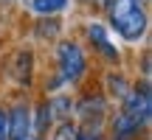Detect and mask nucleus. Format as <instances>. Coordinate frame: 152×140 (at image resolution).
Here are the masks:
<instances>
[{
    "label": "nucleus",
    "instance_id": "7ed1b4c3",
    "mask_svg": "<svg viewBox=\"0 0 152 140\" xmlns=\"http://www.w3.org/2000/svg\"><path fill=\"white\" fill-rule=\"evenodd\" d=\"M9 140H31V112L23 104L9 112Z\"/></svg>",
    "mask_w": 152,
    "mask_h": 140
},
{
    "label": "nucleus",
    "instance_id": "423d86ee",
    "mask_svg": "<svg viewBox=\"0 0 152 140\" xmlns=\"http://www.w3.org/2000/svg\"><path fill=\"white\" fill-rule=\"evenodd\" d=\"M68 6V0H31V9L37 14H59Z\"/></svg>",
    "mask_w": 152,
    "mask_h": 140
},
{
    "label": "nucleus",
    "instance_id": "39448f33",
    "mask_svg": "<svg viewBox=\"0 0 152 140\" xmlns=\"http://www.w3.org/2000/svg\"><path fill=\"white\" fill-rule=\"evenodd\" d=\"M71 109H73V101L68 95H56V98H51L48 104H45V112H48V121L54 118V121H65V118H71Z\"/></svg>",
    "mask_w": 152,
    "mask_h": 140
},
{
    "label": "nucleus",
    "instance_id": "1a4fd4ad",
    "mask_svg": "<svg viewBox=\"0 0 152 140\" xmlns=\"http://www.w3.org/2000/svg\"><path fill=\"white\" fill-rule=\"evenodd\" d=\"M138 3H144V0H138Z\"/></svg>",
    "mask_w": 152,
    "mask_h": 140
},
{
    "label": "nucleus",
    "instance_id": "0eeeda50",
    "mask_svg": "<svg viewBox=\"0 0 152 140\" xmlns=\"http://www.w3.org/2000/svg\"><path fill=\"white\" fill-rule=\"evenodd\" d=\"M54 140H79V129H76V126H71V123H62Z\"/></svg>",
    "mask_w": 152,
    "mask_h": 140
},
{
    "label": "nucleus",
    "instance_id": "f257e3e1",
    "mask_svg": "<svg viewBox=\"0 0 152 140\" xmlns=\"http://www.w3.org/2000/svg\"><path fill=\"white\" fill-rule=\"evenodd\" d=\"M107 14H110L115 34H121L130 42H135L147 34V9L138 0H110Z\"/></svg>",
    "mask_w": 152,
    "mask_h": 140
},
{
    "label": "nucleus",
    "instance_id": "f03ea898",
    "mask_svg": "<svg viewBox=\"0 0 152 140\" xmlns=\"http://www.w3.org/2000/svg\"><path fill=\"white\" fill-rule=\"evenodd\" d=\"M59 62V81H79L85 73V53L76 42H62L56 51Z\"/></svg>",
    "mask_w": 152,
    "mask_h": 140
},
{
    "label": "nucleus",
    "instance_id": "6e6552de",
    "mask_svg": "<svg viewBox=\"0 0 152 140\" xmlns=\"http://www.w3.org/2000/svg\"><path fill=\"white\" fill-rule=\"evenodd\" d=\"M0 140H9V112L0 107Z\"/></svg>",
    "mask_w": 152,
    "mask_h": 140
},
{
    "label": "nucleus",
    "instance_id": "20e7f679",
    "mask_svg": "<svg viewBox=\"0 0 152 140\" xmlns=\"http://www.w3.org/2000/svg\"><path fill=\"white\" fill-rule=\"evenodd\" d=\"M87 37H90V42L96 45L107 59H115V56H118V53H115V48L110 45V39H107V28H102V25L93 22V25H87Z\"/></svg>",
    "mask_w": 152,
    "mask_h": 140
}]
</instances>
